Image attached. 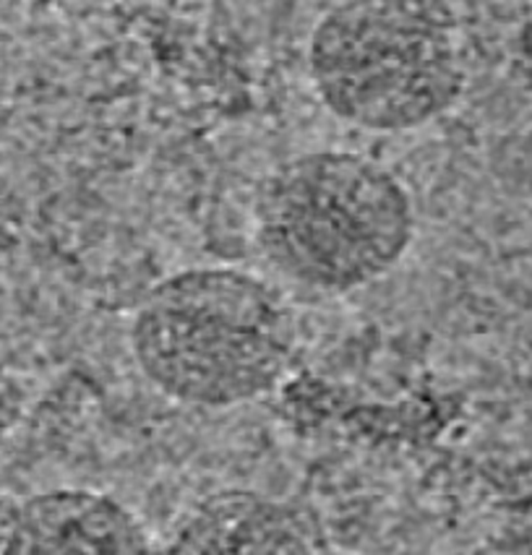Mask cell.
I'll return each instance as SVG.
<instances>
[{"label":"cell","mask_w":532,"mask_h":555,"mask_svg":"<svg viewBox=\"0 0 532 555\" xmlns=\"http://www.w3.org/2000/svg\"><path fill=\"white\" fill-rule=\"evenodd\" d=\"M131 354L173 402L227 410L280 386L295 319L269 282L236 267H197L154 285L131 321Z\"/></svg>","instance_id":"1"},{"label":"cell","mask_w":532,"mask_h":555,"mask_svg":"<svg viewBox=\"0 0 532 555\" xmlns=\"http://www.w3.org/2000/svg\"><path fill=\"white\" fill-rule=\"evenodd\" d=\"M162 555H324V540L293 503L219 490L180 519Z\"/></svg>","instance_id":"5"},{"label":"cell","mask_w":532,"mask_h":555,"mask_svg":"<svg viewBox=\"0 0 532 555\" xmlns=\"http://www.w3.org/2000/svg\"><path fill=\"white\" fill-rule=\"evenodd\" d=\"M0 555H152L141 521L113 495L55 488L29 495L0 525Z\"/></svg>","instance_id":"4"},{"label":"cell","mask_w":532,"mask_h":555,"mask_svg":"<svg viewBox=\"0 0 532 555\" xmlns=\"http://www.w3.org/2000/svg\"><path fill=\"white\" fill-rule=\"evenodd\" d=\"M308 74L350 126L423 128L465 92L457 16L449 0H340L311 31Z\"/></svg>","instance_id":"3"},{"label":"cell","mask_w":532,"mask_h":555,"mask_svg":"<svg viewBox=\"0 0 532 555\" xmlns=\"http://www.w3.org/2000/svg\"><path fill=\"white\" fill-rule=\"evenodd\" d=\"M253 224L269 267L316 293L371 285L415 241L405 183L366 154L334 150L275 167L258 189Z\"/></svg>","instance_id":"2"}]
</instances>
